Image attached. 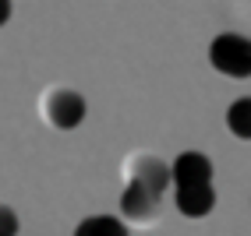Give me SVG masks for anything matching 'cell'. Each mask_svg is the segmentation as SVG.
Instances as JSON below:
<instances>
[{"mask_svg":"<svg viewBox=\"0 0 251 236\" xmlns=\"http://www.w3.org/2000/svg\"><path fill=\"white\" fill-rule=\"evenodd\" d=\"M209 64L226 78H251V39L237 32H220L209 43Z\"/></svg>","mask_w":251,"mask_h":236,"instance_id":"1","label":"cell"},{"mask_svg":"<svg viewBox=\"0 0 251 236\" xmlns=\"http://www.w3.org/2000/svg\"><path fill=\"white\" fill-rule=\"evenodd\" d=\"M43 113H46V120L53 124L57 130H75V127H81L89 106H85V99H81L78 92H71V88H53V92L43 99Z\"/></svg>","mask_w":251,"mask_h":236,"instance_id":"2","label":"cell"},{"mask_svg":"<svg viewBox=\"0 0 251 236\" xmlns=\"http://www.w3.org/2000/svg\"><path fill=\"white\" fill-rule=\"evenodd\" d=\"M212 159L205 151H180L170 162V183L174 187H198V183H212Z\"/></svg>","mask_w":251,"mask_h":236,"instance_id":"3","label":"cell"},{"mask_svg":"<svg viewBox=\"0 0 251 236\" xmlns=\"http://www.w3.org/2000/svg\"><path fill=\"white\" fill-rule=\"evenodd\" d=\"M127 170H131V180L142 183L145 191H152L156 197H163L166 187H170V166L156 155H135Z\"/></svg>","mask_w":251,"mask_h":236,"instance_id":"4","label":"cell"},{"mask_svg":"<svg viewBox=\"0 0 251 236\" xmlns=\"http://www.w3.org/2000/svg\"><path fill=\"white\" fill-rule=\"evenodd\" d=\"M159 201L163 197H156L152 191H145L142 183L127 180V187L121 194V212H124V218H131V222H152V218L159 215Z\"/></svg>","mask_w":251,"mask_h":236,"instance_id":"5","label":"cell"},{"mask_svg":"<svg viewBox=\"0 0 251 236\" xmlns=\"http://www.w3.org/2000/svg\"><path fill=\"white\" fill-rule=\"evenodd\" d=\"M174 201H177V212H180V215H188V218H205V215L216 208V191H212V183L177 187Z\"/></svg>","mask_w":251,"mask_h":236,"instance_id":"6","label":"cell"},{"mask_svg":"<svg viewBox=\"0 0 251 236\" xmlns=\"http://www.w3.org/2000/svg\"><path fill=\"white\" fill-rule=\"evenodd\" d=\"M75 236H127V226L117 215H89L75 226Z\"/></svg>","mask_w":251,"mask_h":236,"instance_id":"7","label":"cell"},{"mask_svg":"<svg viewBox=\"0 0 251 236\" xmlns=\"http://www.w3.org/2000/svg\"><path fill=\"white\" fill-rule=\"evenodd\" d=\"M226 130L241 141H251V95L233 99L226 106Z\"/></svg>","mask_w":251,"mask_h":236,"instance_id":"8","label":"cell"},{"mask_svg":"<svg viewBox=\"0 0 251 236\" xmlns=\"http://www.w3.org/2000/svg\"><path fill=\"white\" fill-rule=\"evenodd\" d=\"M18 215H14L7 205H0V236H18Z\"/></svg>","mask_w":251,"mask_h":236,"instance_id":"9","label":"cell"},{"mask_svg":"<svg viewBox=\"0 0 251 236\" xmlns=\"http://www.w3.org/2000/svg\"><path fill=\"white\" fill-rule=\"evenodd\" d=\"M11 21V0H0V28Z\"/></svg>","mask_w":251,"mask_h":236,"instance_id":"10","label":"cell"}]
</instances>
